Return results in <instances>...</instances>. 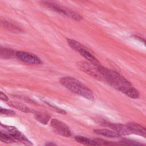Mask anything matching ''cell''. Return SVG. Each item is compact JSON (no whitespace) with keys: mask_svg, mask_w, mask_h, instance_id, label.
Returning <instances> with one entry per match:
<instances>
[{"mask_svg":"<svg viewBox=\"0 0 146 146\" xmlns=\"http://www.w3.org/2000/svg\"><path fill=\"white\" fill-rule=\"evenodd\" d=\"M34 115L35 119L43 124H47L51 119L49 113L45 112L35 111Z\"/></svg>","mask_w":146,"mask_h":146,"instance_id":"obj_13","label":"cell"},{"mask_svg":"<svg viewBox=\"0 0 146 146\" xmlns=\"http://www.w3.org/2000/svg\"><path fill=\"white\" fill-rule=\"evenodd\" d=\"M94 132L97 134L103 135L107 137L117 138L120 136V135L116 132L107 129H96L94 130Z\"/></svg>","mask_w":146,"mask_h":146,"instance_id":"obj_14","label":"cell"},{"mask_svg":"<svg viewBox=\"0 0 146 146\" xmlns=\"http://www.w3.org/2000/svg\"><path fill=\"white\" fill-rule=\"evenodd\" d=\"M15 56L21 61L30 64H40L42 63L36 55L25 51H16Z\"/></svg>","mask_w":146,"mask_h":146,"instance_id":"obj_7","label":"cell"},{"mask_svg":"<svg viewBox=\"0 0 146 146\" xmlns=\"http://www.w3.org/2000/svg\"><path fill=\"white\" fill-rule=\"evenodd\" d=\"M0 141L5 143H13L15 142V140L7 133L0 131Z\"/></svg>","mask_w":146,"mask_h":146,"instance_id":"obj_18","label":"cell"},{"mask_svg":"<svg viewBox=\"0 0 146 146\" xmlns=\"http://www.w3.org/2000/svg\"><path fill=\"white\" fill-rule=\"evenodd\" d=\"M104 125L110 127L113 131L116 132L121 135H128L132 133L131 131L127 125H123L120 123H113L110 122H103Z\"/></svg>","mask_w":146,"mask_h":146,"instance_id":"obj_8","label":"cell"},{"mask_svg":"<svg viewBox=\"0 0 146 146\" xmlns=\"http://www.w3.org/2000/svg\"><path fill=\"white\" fill-rule=\"evenodd\" d=\"M0 26L15 33H21L23 31L22 29L18 25L6 20H0Z\"/></svg>","mask_w":146,"mask_h":146,"instance_id":"obj_10","label":"cell"},{"mask_svg":"<svg viewBox=\"0 0 146 146\" xmlns=\"http://www.w3.org/2000/svg\"><path fill=\"white\" fill-rule=\"evenodd\" d=\"M0 99L3 101H9V98L3 92L0 91Z\"/></svg>","mask_w":146,"mask_h":146,"instance_id":"obj_24","label":"cell"},{"mask_svg":"<svg viewBox=\"0 0 146 146\" xmlns=\"http://www.w3.org/2000/svg\"><path fill=\"white\" fill-rule=\"evenodd\" d=\"M46 103L48 104L50 106H51L52 108H53L54 109H55L54 110H55V111H57L58 112H59V113H61V114H63V115L66 113V112L64 110H62V109H60V108L57 107L56 106H54V105H52V104H51V103H48V102H46Z\"/></svg>","mask_w":146,"mask_h":146,"instance_id":"obj_23","label":"cell"},{"mask_svg":"<svg viewBox=\"0 0 146 146\" xmlns=\"http://www.w3.org/2000/svg\"><path fill=\"white\" fill-rule=\"evenodd\" d=\"M127 125L131 131L132 133H135L143 137H146V131L144 127L143 126L134 123H128Z\"/></svg>","mask_w":146,"mask_h":146,"instance_id":"obj_11","label":"cell"},{"mask_svg":"<svg viewBox=\"0 0 146 146\" xmlns=\"http://www.w3.org/2000/svg\"><path fill=\"white\" fill-rule=\"evenodd\" d=\"M8 104L10 107L17 109L22 112L25 113L31 112V110L25 104L15 101H10L8 102Z\"/></svg>","mask_w":146,"mask_h":146,"instance_id":"obj_15","label":"cell"},{"mask_svg":"<svg viewBox=\"0 0 146 146\" xmlns=\"http://www.w3.org/2000/svg\"><path fill=\"white\" fill-rule=\"evenodd\" d=\"M75 140L82 144L84 145H98V143L94 140H91L89 138H87L84 136H75Z\"/></svg>","mask_w":146,"mask_h":146,"instance_id":"obj_16","label":"cell"},{"mask_svg":"<svg viewBox=\"0 0 146 146\" xmlns=\"http://www.w3.org/2000/svg\"><path fill=\"white\" fill-rule=\"evenodd\" d=\"M78 52H79L82 56H83L84 58L87 59L89 62H91V64H92L95 66L97 67L100 65V63L99 62V61L88 51H87L84 47L82 48Z\"/></svg>","mask_w":146,"mask_h":146,"instance_id":"obj_12","label":"cell"},{"mask_svg":"<svg viewBox=\"0 0 146 146\" xmlns=\"http://www.w3.org/2000/svg\"><path fill=\"white\" fill-rule=\"evenodd\" d=\"M115 88L129 98L136 99L139 97V91L132 86H118Z\"/></svg>","mask_w":146,"mask_h":146,"instance_id":"obj_9","label":"cell"},{"mask_svg":"<svg viewBox=\"0 0 146 146\" xmlns=\"http://www.w3.org/2000/svg\"><path fill=\"white\" fill-rule=\"evenodd\" d=\"M15 52L11 49L0 47V58H11L15 56Z\"/></svg>","mask_w":146,"mask_h":146,"instance_id":"obj_17","label":"cell"},{"mask_svg":"<svg viewBox=\"0 0 146 146\" xmlns=\"http://www.w3.org/2000/svg\"><path fill=\"white\" fill-rule=\"evenodd\" d=\"M67 43H68V44L69 45V46L76 51H78L80 49L84 47L82 44H81L80 43H79L78 42H77L75 40L71 39H67Z\"/></svg>","mask_w":146,"mask_h":146,"instance_id":"obj_19","label":"cell"},{"mask_svg":"<svg viewBox=\"0 0 146 146\" xmlns=\"http://www.w3.org/2000/svg\"><path fill=\"white\" fill-rule=\"evenodd\" d=\"M50 125L54 131L58 135L64 137H70L72 135L68 126L61 120L52 119L50 121Z\"/></svg>","mask_w":146,"mask_h":146,"instance_id":"obj_5","label":"cell"},{"mask_svg":"<svg viewBox=\"0 0 146 146\" xmlns=\"http://www.w3.org/2000/svg\"><path fill=\"white\" fill-rule=\"evenodd\" d=\"M42 3L44 6L50 9L51 10H54L58 13L65 15L68 17L73 19L76 21H79L83 19V17L80 14L70 9L66 8L65 7L62 6L60 5H57L56 3L49 1H42Z\"/></svg>","mask_w":146,"mask_h":146,"instance_id":"obj_3","label":"cell"},{"mask_svg":"<svg viewBox=\"0 0 146 146\" xmlns=\"http://www.w3.org/2000/svg\"><path fill=\"white\" fill-rule=\"evenodd\" d=\"M98 144V145H118L117 143L112 142L111 141H107L102 139L96 138L94 139Z\"/></svg>","mask_w":146,"mask_h":146,"instance_id":"obj_21","label":"cell"},{"mask_svg":"<svg viewBox=\"0 0 146 146\" xmlns=\"http://www.w3.org/2000/svg\"><path fill=\"white\" fill-rule=\"evenodd\" d=\"M98 70L113 87L118 86H132V84L118 72L101 65L96 67Z\"/></svg>","mask_w":146,"mask_h":146,"instance_id":"obj_2","label":"cell"},{"mask_svg":"<svg viewBox=\"0 0 146 146\" xmlns=\"http://www.w3.org/2000/svg\"><path fill=\"white\" fill-rule=\"evenodd\" d=\"M61 84L71 92L79 95L89 100H93L94 99L92 91L78 79L66 76L60 79Z\"/></svg>","mask_w":146,"mask_h":146,"instance_id":"obj_1","label":"cell"},{"mask_svg":"<svg viewBox=\"0 0 146 146\" xmlns=\"http://www.w3.org/2000/svg\"><path fill=\"white\" fill-rule=\"evenodd\" d=\"M77 66L82 71L94 78L102 80L103 76L98 70L97 68L94 67L93 64L85 61H80L77 63Z\"/></svg>","mask_w":146,"mask_h":146,"instance_id":"obj_6","label":"cell"},{"mask_svg":"<svg viewBox=\"0 0 146 146\" xmlns=\"http://www.w3.org/2000/svg\"><path fill=\"white\" fill-rule=\"evenodd\" d=\"M118 145H141V143L132 141L127 139H123L117 143Z\"/></svg>","mask_w":146,"mask_h":146,"instance_id":"obj_20","label":"cell"},{"mask_svg":"<svg viewBox=\"0 0 146 146\" xmlns=\"http://www.w3.org/2000/svg\"><path fill=\"white\" fill-rule=\"evenodd\" d=\"M15 114V112L11 110L6 108H3L0 106V115H14Z\"/></svg>","mask_w":146,"mask_h":146,"instance_id":"obj_22","label":"cell"},{"mask_svg":"<svg viewBox=\"0 0 146 146\" xmlns=\"http://www.w3.org/2000/svg\"><path fill=\"white\" fill-rule=\"evenodd\" d=\"M0 125L2 126L3 128H4L6 130L7 132V133L10 135L15 140H18L27 145H33V143L16 127L13 126H10V125H4L2 124H0Z\"/></svg>","mask_w":146,"mask_h":146,"instance_id":"obj_4","label":"cell"}]
</instances>
